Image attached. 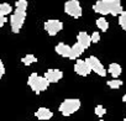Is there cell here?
Listing matches in <instances>:
<instances>
[{"instance_id":"6da1fadb","label":"cell","mask_w":126,"mask_h":121,"mask_svg":"<svg viewBox=\"0 0 126 121\" xmlns=\"http://www.w3.org/2000/svg\"><path fill=\"white\" fill-rule=\"evenodd\" d=\"M27 84L29 87L36 93V94H40L41 91L46 90L49 85V82L45 78V77H40L37 73H32L30 77H29V80H27Z\"/></svg>"},{"instance_id":"7a4b0ae2","label":"cell","mask_w":126,"mask_h":121,"mask_svg":"<svg viewBox=\"0 0 126 121\" xmlns=\"http://www.w3.org/2000/svg\"><path fill=\"white\" fill-rule=\"evenodd\" d=\"M80 107V100L79 99H66L59 105V112L63 116H71L76 111H78Z\"/></svg>"},{"instance_id":"3957f363","label":"cell","mask_w":126,"mask_h":121,"mask_svg":"<svg viewBox=\"0 0 126 121\" xmlns=\"http://www.w3.org/2000/svg\"><path fill=\"white\" fill-rule=\"evenodd\" d=\"M26 19V11H21V10H15L14 14L10 16V25H11V31L14 33H19L24 22Z\"/></svg>"},{"instance_id":"277c9868","label":"cell","mask_w":126,"mask_h":121,"mask_svg":"<svg viewBox=\"0 0 126 121\" xmlns=\"http://www.w3.org/2000/svg\"><path fill=\"white\" fill-rule=\"evenodd\" d=\"M64 13L74 19H79L83 15V9L79 0H68L64 3Z\"/></svg>"},{"instance_id":"5b68a950","label":"cell","mask_w":126,"mask_h":121,"mask_svg":"<svg viewBox=\"0 0 126 121\" xmlns=\"http://www.w3.org/2000/svg\"><path fill=\"white\" fill-rule=\"evenodd\" d=\"M43 29H45V31H46L49 36H56L58 32H61V31L63 30V22H62L61 20L51 19V20L45 21Z\"/></svg>"},{"instance_id":"8992f818","label":"cell","mask_w":126,"mask_h":121,"mask_svg":"<svg viewBox=\"0 0 126 121\" xmlns=\"http://www.w3.org/2000/svg\"><path fill=\"white\" fill-rule=\"evenodd\" d=\"M85 62L89 64V67L92 68V71L94 73H96L100 77H105L106 76V69L104 68V66L101 64L100 59H98L95 56H90L85 59Z\"/></svg>"},{"instance_id":"52a82bcc","label":"cell","mask_w":126,"mask_h":121,"mask_svg":"<svg viewBox=\"0 0 126 121\" xmlns=\"http://www.w3.org/2000/svg\"><path fill=\"white\" fill-rule=\"evenodd\" d=\"M74 72L78 74V76H82V77H87L92 72V68L89 67V64L85 62V59H78L76 64H74Z\"/></svg>"},{"instance_id":"ba28073f","label":"cell","mask_w":126,"mask_h":121,"mask_svg":"<svg viewBox=\"0 0 126 121\" xmlns=\"http://www.w3.org/2000/svg\"><path fill=\"white\" fill-rule=\"evenodd\" d=\"M93 10L100 15H110V5L109 0H98L93 5Z\"/></svg>"},{"instance_id":"9c48e42d","label":"cell","mask_w":126,"mask_h":121,"mask_svg":"<svg viewBox=\"0 0 126 121\" xmlns=\"http://www.w3.org/2000/svg\"><path fill=\"white\" fill-rule=\"evenodd\" d=\"M49 83H57L63 78V72L59 69H48L43 76Z\"/></svg>"},{"instance_id":"30bf717a","label":"cell","mask_w":126,"mask_h":121,"mask_svg":"<svg viewBox=\"0 0 126 121\" xmlns=\"http://www.w3.org/2000/svg\"><path fill=\"white\" fill-rule=\"evenodd\" d=\"M77 42H78L84 49H87V48H89L90 45H92V37H90V35H88L85 31H80V32H78V35H77Z\"/></svg>"},{"instance_id":"8fae6325","label":"cell","mask_w":126,"mask_h":121,"mask_svg":"<svg viewBox=\"0 0 126 121\" xmlns=\"http://www.w3.org/2000/svg\"><path fill=\"white\" fill-rule=\"evenodd\" d=\"M109 5H110V15L120 16L124 13V9H122V5H121V0H109Z\"/></svg>"},{"instance_id":"7c38bea8","label":"cell","mask_w":126,"mask_h":121,"mask_svg":"<svg viewBox=\"0 0 126 121\" xmlns=\"http://www.w3.org/2000/svg\"><path fill=\"white\" fill-rule=\"evenodd\" d=\"M54 51L61 56V57H66L68 58L69 57V53H71V47L66 43H63V42H59L56 47H54Z\"/></svg>"},{"instance_id":"4fadbf2b","label":"cell","mask_w":126,"mask_h":121,"mask_svg":"<svg viewBox=\"0 0 126 121\" xmlns=\"http://www.w3.org/2000/svg\"><path fill=\"white\" fill-rule=\"evenodd\" d=\"M35 116L38 119V120H49L52 116H53V112L47 109V107H40L36 112H35Z\"/></svg>"},{"instance_id":"5bb4252c","label":"cell","mask_w":126,"mask_h":121,"mask_svg":"<svg viewBox=\"0 0 126 121\" xmlns=\"http://www.w3.org/2000/svg\"><path fill=\"white\" fill-rule=\"evenodd\" d=\"M84 52V48L77 42L76 45H73L71 47V53H69V59H78V57H80Z\"/></svg>"},{"instance_id":"9a60e30c","label":"cell","mask_w":126,"mask_h":121,"mask_svg":"<svg viewBox=\"0 0 126 121\" xmlns=\"http://www.w3.org/2000/svg\"><path fill=\"white\" fill-rule=\"evenodd\" d=\"M108 71H109V73L114 77V79H117V78L120 77V74L122 73V68H121V66L117 64V63H110Z\"/></svg>"},{"instance_id":"2e32d148","label":"cell","mask_w":126,"mask_h":121,"mask_svg":"<svg viewBox=\"0 0 126 121\" xmlns=\"http://www.w3.org/2000/svg\"><path fill=\"white\" fill-rule=\"evenodd\" d=\"M95 24H96V26H98V29H100L103 32H105V31H108V29H109V22L106 21V19L104 17V16H101V17H99V19H96V21H95Z\"/></svg>"},{"instance_id":"e0dca14e","label":"cell","mask_w":126,"mask_h":121,"mask_svg":"<svg viewBox=\"0 0 126 121\" xmlns=\"http://www.w3.org/2000/svg\"><path fill=\"white\" fill-rule=\"evenodd\" d=\"M21 62H22L25 66H31L32 63H36V62H37V58H36L33 54H26L25 57L21 58Z\"/></svg>"},{"instance_id":"ac0fdd59","label":"cell","mask_w":126,"mask_h":121,"mask_svg":"<svg viewBox=\"0 0 126 121\" xmlns=\"http://www.w3.org/2000/svg\"><path fill=\"white\" fill-rule=\"evenodd\" d=\"M13 13V6L8 3H3V4H0V14L1 15H9Z\"/></svg>"},{"instance_id":"d6986e66","label":"cell","mask_w":126,"mask_h":121,"mask_svg":"<svg viewBox=\"0 0 126 121\" xmlns=\"http://www.w3.org/2000/svg\"><path fill=\"white\" fill-rule=\"evenodd\" d=\"M108 87L111 88V89H119L121 85H122V80H119V79H112V80H108L106 82Z\"/></svg>"},{"instance_id":"ffe728a7","label":"cell","mask_w":126,"mask_h":121,"mask_svg":"<svg viewBox=\"0 0 126 121\" xmlns=\"http://www.w3.org/2000/svg\"><path fill=\"white\" fill-rule=\"evenodd\" d=\"M27 0H17V1L15 3V6L17 10H21V11H26L27 9Z\"/></svg>"},{"instance_id":"44dd1931","label":"cell","mask_w":126,"mask_h":121,"mask_svg":"<svg viewBox=\"0 0 126 121\" xmlns=\"http://www.w3.org/2000/svg\"><path fill=\"white\" fill-rule=\"evenodd\" d=\"M119 25H120L121 29L126 32V11H124V13L119 16Z\"/></svg>"},{"instance_id":"7402d4cb","label":"cell","mask_w":126,"mask_h":121,"mask_svg":"<svg viewBox=\"0 0 126 121\" xmlns=\"http://www.w3.org/2000/svg\"><path fill=\"white\" fill-rule=\"evenodd\" d=\"M105 114H106V110H105V107H104L103 105H98V106L95 107V115H96V116L103 117Z\"/></svg>"},{"instance_id":"603a6c76","label":"cell","mask_w":126,"mask_h":121,"mask_svg":"<svg viewBox=\"0 0 126 121\" xmlns=\"http://www.w3.org/2000/svg\"><path fill=\"white\" fill-rule=\"evenodd\" d=\"M90 37H92V43H98L100 41V33L99 32H93L90 35Z\"/></svg>"},{"instance_id":"cb8c5ba5","label":"cell","mask_w":126,"mask_h":121,"mask_svg":"<svg viewBox=\"0 0 126 121\" xmlns=\"http://www.w3.org/2000/svg\"><path fill=\"white\" fill-rule=\"evenodd\" d=\"M4 73H5V68H4V64H3V60L0 59V79L3 78Z\"/></svg>"},{"instance_id":"d4e9b609","label":"cell","mask_w":126,"mask_h":121,"mask_svg":"<svg viewBox=\"0 0 126 121\" xmlns=\"http://www.w3.org/2000/svg\"><path fill=\"white\" fill-rule=\"evenodd\" d=\"M6 21H8V20H6V17H5L4 15L0 14V27H3V26H4V24H5Z\"/></svg>"},{"instance_id":"484cf974","label":"cell","mask_w":126,"mask_h":121,"mask_svg":"<svg viewBox=\"0 0 126 121\" xmlns=\"http://www.w3.org/2000/svg\"><path fill=\"white\" fill-rule=\"evenodd\" d=\"M122 101H124V103H125V104H126V94H125V95H124V96H122Z\"/></svg>"},{"instance_id":"4316f807","label":"cell","mask_w":126,"mask_h":121,"mask_svg":"<svg viewBox=\"0 0 126 121\" xmlns=\"http://www.w3.org/2000/svg\"><path fill=\"white\" fill-rule=\"evenodd\" d=\"M124 121H126V116H125V119H124Z\"/></svg>"},{"instance_id":"83f0119b","label":"cell","mask_w":126,"mask_h":121,"mask_svg":"<svg viewBox=\"0 0 126 121\" xmlns=\"http://www.w3.org/2000/svg\"><path fill=\"white\" fill-rule=\"evenodd\" d=\"M100 121H103V120H100Z\"/></svg>"}]
</instances>
